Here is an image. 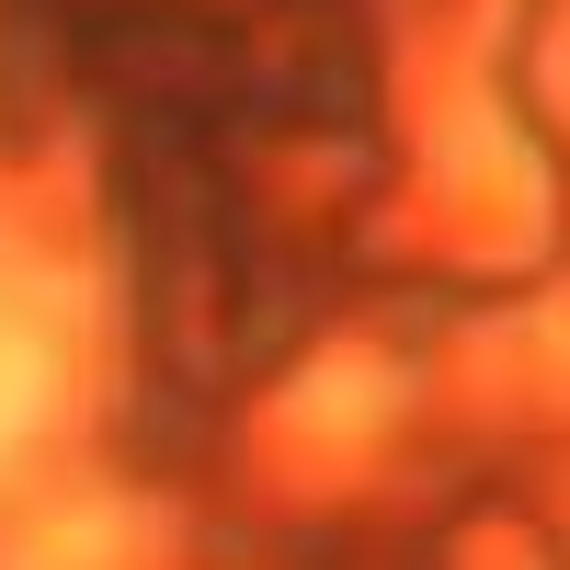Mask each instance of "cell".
<instances>
[{
	"label": "cell",
	"instance_id": "6da1fadb",
	"mask_svg": "<svg viewBox=\"0 0 570 570\" xmlns=\"http://www.w3.org/2000/svg\"><path fill=\"white\" fill-rule=\"evenodd\" d=\"M58 354H69V331H58V308H46V285L0 274V456L46 422V400H58Z\"/></svg>",
	"mask_w": 570,
	"mask_h": 570
}]
</instances>
